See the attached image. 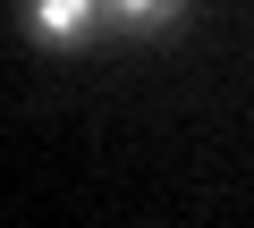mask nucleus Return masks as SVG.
Here are the masks:
<instances>
[{
  "mask_svg": "<svg viewBox=\"0 0 254 228\" xmlns=\"http://www.w3.org/2000/svg\"><path fill=\"white\" fill-rule=\"evenodd\" d=\"M93 17H110L102 0H34V26H43L51 43H76V34L93 26Z\"/></svg>",
  "mask_w": 254,
  "mask_h": 228,
  "instance_id": "obj_1",
  "label": "nucleus"
},
{
  "mask_svg": "<svg viewBox=\"0 0 254 228\" xmlns=\"http://www.w3.org/2000/svg\"><path fill=\"white\" fill-rule=\"evenodd\" d=\"M102 9H110L119 26H144V17H161V9H178V0H102Z\"/></svg>",
  "mask_w": 254,
  "mask_h": 228,
  "instance_id": "obj_2",
  "label": "nucleus"
}]
</instances>
